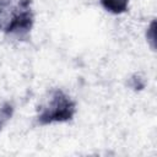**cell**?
I'll return each mask as SVG.
<instances>
[{
	"instance_id": "7a4b0ae2",
	"label": "cell",
	"mask_w": 157,
	"mask_h": 157,
	"mask_svg": "<svg viewBox=\"0 0 157 157\" xmlns=\"http://www.w3.org/2000/svg\"><path fill=\"white\" fill-rule=\"evenodd\" d=\"M129 0H101L102 6L112 13H121L128 9Z\"/></svg>"
},
{
	"instance_id": "6da1fadb",
	"label": "cell",
	"mask_w": 157,
	"mask_h": 157,
	"mask_svg": "<svg viewBox=\"0 0 157 157\" xmlns=\"http://www.w3.org/2000/svg\"><path fill=\"white\" fill-rule=\"evenodd\" d=\"M38 110V120L42 124H48L71 119L75 113V105L64 92L54 90L48 94Z\"/></svg>"
}]
</instances>
